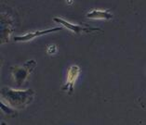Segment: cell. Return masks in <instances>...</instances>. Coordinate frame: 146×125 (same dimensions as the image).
<instances>
[{"label": "cell", "instance_id": "cell-9", "mask_svg": "<svg viewBox=\"0 0 146 125\" xmlns=\"http://www.w3.org/2000/svg\"><path fill=\"white\" fill-rule=\"evenodd\" d=\"M48 54H50V55H52V54H54V53L57 51V46L55 45H49L48 47Z\"/></svg>", "mask_w": 146, "mask_h": 125}, {"label": "cell", "instance_id": "cell-8", "mask_svg": "<svg viewBox=\"0 0 146 125\" xmlns=\"http://www.w3.org/2000/svg\"><path fill=\"white\" fill-rule=\"evenodd\" d=\"M0 108H1V109L7 114V115H10V116H12V117H15V116L17 115L16 109H12L11 107L7 106L3 101H2L1 103H0Z\"/></svg>", "mask_w": 146, "mask_h": 125}, {"label": "cell", "instance_id": "cell-7", "mask_svg": "<svg viewBox=\"0 0 146 125\" xmlns=\"http://www.w3.org/2000/svg\"><path fill=\"white\" fill-rule=\"evenodd\" d=\"M87 18L91 20H111L113 19V14L106 10L92 9L87 13Z\"/></svg>", "mask_w": 146, "mask_h": 125}, {"label": "cell", "instance_id": "cell-2", "mask_svg": "<svg viewBox=\"0 0 146 125\" xmlns=\"http://www.w3.org/2000/svg\"><path fill=\"white\" fill-rule=\"evenodd\" d=\"M35 67H36V61L34 59L28 60L23 65L10 67V72H11L17 85L19 86L23 85V84L26 81L27 77L29 76V74L34 71Z\"/></svg>", "mask_w": 146, "mask_h": 125}, {"label": "cell", "instance_id": "cell-10", "mask_svg": "<svg viewBox=\"0 0 146 125\" xmlns=\"http://www.w3.org/2000/svg\"><path fill=\"white\" fill-rule=\"evenodd\" d=\"M1 125H7V123L6 122H2V124Z\"/></svg>", "mask_w": 146, "mask_h": 125}, {"label": "cell", "instance_id": "cell-3", "mask_svg": "<svg viewBox=\"0 0 146 125\" xmlns=\"http://www.w3.org/2000/svg\"><path fill=\"white\" fill-rule=\"evenodd\" d=\"M53 20L55 22L59 23L62 25V27L67 28L68 30L72 31L74 34H81V33H90V32H102L101 29L99 28H93V27H85V26H81V25H77V24H73L71 22H68L65 20L62 19V18H53Z\"/></svg>", "mask_w": 146, "mask_h": 125}, {"label": "cell", "instance_id": "cell-4", "mask_svg": "<svg viewBox=\"0 0 146 125\" xmlns=\"http://www.w3.org/2000/svg\"><path fill=\"white\" fill-rule=\"evenodd\" d=\"M80 68L77 65L71 66L68 70V73H67V81L65 84L62 87V91H67L69 95H73L74 93V87L76 81L77 79L78 75L80 74Z\"/></svg>", "mask_w": 146, "mask_h": 125}, {"label": "cell", "instance_id": "cell-1", "mask_svg": "<svg viewBox=\"0 0 146 125\" xmlns=\"http://www.w3.org/2000/svg\"><path fill=\"white\" fill-rule=\"evenodd\" d=\"M35 92L33 89L27 90H15L10 87H3L1 89V96L14 109H23L33 101Z\"/></svg>", "mask_w": 146, "mask_h": 125}, {"label": "cell", "instance_id": "cell-5", "mask_svg": "<svg viewBox=\"0 0 146 125\" xmlns=\"http://www.w3.org/2000/svg\"><path fill=\"white\" fill-rule=\"evenodd\" d=\"M62 30V27H56V28H52V29H48V30H43V31H36L34 32V33H28L24 35H20V36H15L14 37V40L16 42H25V41H30L32 39H35L38 36H42V35H45L47 34H50V33H54V32H58Z\"/></svg>", "mask_w": 146, "mask_h": 125}, {"label": "cell", "instance_id": "cell-6", "mask_svg": "<svg viewBox=\"0 0 146 125\" xmlns=\"http://www.w3.org/2000/svg\"><path fill=\"white\" fill-rule=\"evenodd\" d=\"M2 16V20H1V24H2V34H1V39L2 41L1 43H6L9 41L10 34H12L13 32V28H12V23L11 20H9V19L5 20V18L3 15Z\"/></svg>", "mask_w": 146, "mask_h": 125}]
</instances>
